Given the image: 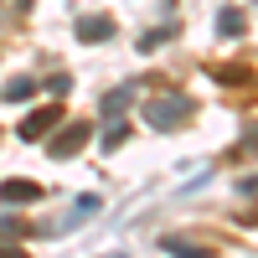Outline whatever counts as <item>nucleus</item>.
<instances>
[{"mask_svg":"<svg viewBox=\"0 0 258 258\" xmlns=\"http://www.w3.org/2000/svg\"><path fill=\"white\" fill-rule=\"evenodd\" d=\"M191 109H197V103H191L186 93H160V98L145 103V124L150 129H181L191 119Z\"/></svg>","mask_w":258,"mask_h":258,"instance_id":"1","label":"nucleus"},{"mask_svg":"<svg viewBox=\"0 0 258 258\" xmlns=\"http://www.w3.org/2000/svg\"><path fill=\"white\" fill-rule=\"evenodd\" d=\"M88 140H93V129H88V124H62V135H52L47 155H52V160H68V155H78Z\"/></svg>","mask_w":258,"mask_h":258,"instance_id":"2","label":"nucleus"},{"mask_svg":"<svg viewBox=\"0 0 258 258\" xmlns=\"http://www.w3.org/2000/svg\"><path fill=\"white\" fill-rule=\"evenodd\" d=\"M52 124H62V109L57 103H47V109H36L21 119V140H41V135H52Z\"/></svg>","mask_w":258,"mask_h":258,"instance_id":"3","label":"nucleus"},{"mask_svg":"<svg viewBox=\"0 0 258 258\" xmlns=\"http://www.w3.org/2000/svg\"><path fill=\"white\" fill-rule=\"evenodd\" d=\"M0 202H6V207H31V202H41V186L36 181H0Z\"/></svg>","mask_w":258,"mask_h":258,"instance_id":"4","label":"nucleus"},{"mask_svg":"<svg viewBox=\"0 0 258 258\" xmlns=\"http://www.w3.org/2000/svg\"><path fill=\"white\" fill-rule=\"evenodd\" d=\"M160 248L170 258H212V243H202V238H165Z\"/></svg>","mask_w":258,"mask_h":258,"instance_id":"5","label":"nucleus"},{"mask_svg":"<svg viewBox=\"0 0 258 258\" xmlns=\"http://www.w3.org/2000/svg\"><path fill=\"white\" fill-rule=\"evenodd\" d=\"M114 36V21L109 16H83L78 21V41H109Z\"/></svg>","mask_w":258,"mask_h":258,"instance_id":"6","label":"nucleus"},{"mask_svg":"<svg viewBox=\"0 0 258 258\" xmlns=\"http://www.w3.org/2000/svg\"><path fill=\"white\" fill-rule=\"evenodd\" d=\"M129 103H135V83H124V88H114V93H103V114H124L129 109Z\"/></svg>","mask_w":258,"mask_h":258,"instance_id":"7","label":"nucleus"},{"mask_svg":"<svg viewBox=\"0 0 258 258\" xmlns=\"http://www.w3.org/2000/svg\"><path fill=\"white\" fill-rule=\"evenodd\" d=\"M98 207H103V197H98V191H88V197H78V207H73V217L62 222V227H73V222H88V217H93ZM62 227H57V232H62Z\"/></svg>","mask_w":258,"mask_h":258,"instance_id":"8","label":"nucleus"},{"mask_svg":"<svg viewBox=\"0 0 258 258\" xmlns=\"http://www.w3.org/2000/svg\"><path fill=\"white\" fill-rule=\"evenodd\" d=\"M243 26H248V21H243L238 6H222V11H217V31H222V36H238Z\"/></svg>","mask_w":258,"mask_h":258,"instance_id":"9","label":"nucleus"},{"mask_svg":"<svg viewBox=\"0 0 258 258\" xmlns=\"http://www.w3.org/2000/svg\"><path fill=\"white\" fill-rule=\"evenodd\" d=\"M36 88H41L36 78H11V83H6V103H26Z\"/></svg>","mask_w":258,"mask_h":258,"instance_id":"10","label":"nucleus"},{"mask_svg":"<svg viewBox=\"0 0 258 258\" xmlns=\"http://www.w3.org/2000/svg\"><path fill=\"white\" fill-rule=\"evenodd\" d=\"M124 129H129L124 119H109V124H103V135H98V145H103V150H119V140H124Z\"/></svg>","mask_w":258,"mask_h":258,"instance_id":"11","label":"nucleus"},{"mask_svg":"<svg viewBox=\"0 0 258 258\" xmlns=\"http://www.w3.org/2000/svg\"><path fill=\"white\" fill-rule=\"evenodd\" d=\"M0 238H26V222L11 217V212H0Z\"/></svg>","mask_w":258,"mask_h":258,"instance_id":"12","label":"nucleus"},{"mask_svg":"<svg viewBox=\"0 0 258 258\" xmlns=\"http://www.w3.org/2000/svg\"><path fill=\"white\" fill-rule=\"evenodd\" d=\"M47 88H52V98H68V93H73V78H68V73H57Z\"/></svg>","mask_w":258,"mask_h":258,"instance_id":"13","label":"nucleus"},{"mask_svg":"<svg viewBox=\"0 0 258 258\" xmlns=\"http://www.w3.org/2000/svg\"><path fill=\"white\" fill-rule=\"evenodd\" d=\"M238 155H258V129H248V135L238 140Z\"/></svg>","mask_w":258,"mask_h":258,"instance_id":"14","label":"nucleus"},{"mask_svg":"<svg viewBox=\"0 0 258 258\" xmlns=\"http://www.w3.org/2000/svg\"><path fill=\"white\" fill-rule=\"evenodd\" d=\"M0 258H31V253H21L16 243H0Z\"/></svg>","mask_w":258,"mask_h":258,"instance_id":"15","label":"nucleus"},{"mask_svg":"<svg viewBox=\"0 0 258 258\" xmlns=\"http://www.w3.org/2000/svg\"><path fill=\"white\" fill-rule=\"evenodd\" d=\"M114 258H124V253H114Z\"/></svg>","mask_w":258,"mask_h":258,"instance_id":"16","label":"nucleus"}]
</instances>
